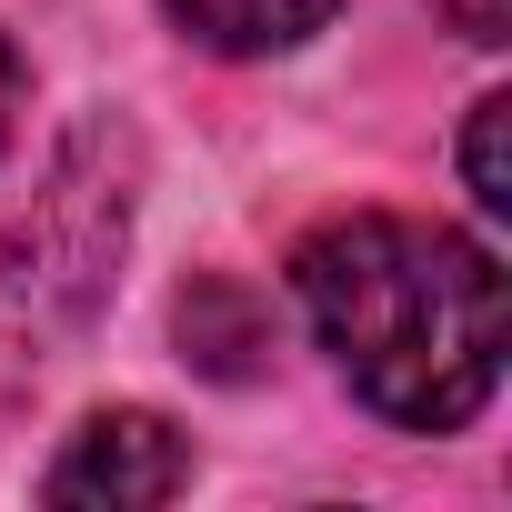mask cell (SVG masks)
<instances>
[{
  "mask_svg": "<svg viewBox=\"0 0 512 512\" xmlns=\"http://www.w3.org/2000/svg\"><path fill=\"white\" fill-rule=\"evenodd\" d=\"M181 482H191V442L161 412H91L41 492L51 502H101V512H141V502H171Z\"/></svg>",
  "mask_w": 512,
  "mask_h": 512,
  "instance_id": "7a4b0ae2",
  "label": "cell"
},
{
  "mask_svg": "<svg viewBox=\"0 0 512 512\" xmlns=\"http://www.w3.org/2000/svg\"><path fill=\"white\" fill-rule=\"evenodd\" d=\"M292 282H302L322 352L342 362V382L382 422L462 432L492 402L502 342H512V292H502V262L482 241H462L442 221L352 211V221L302 241Z\"/></svg>",
  "mask_w": 512,
  "mask_h": 512,
  "instance_id": "6da1fadb",
  "label": "cell"
},
{
  "mask_svg": "<svg viewBox=\"0 0 512 512\" xmlns=\"http://www.w3.org/2000/svg\"><path fill=\"white\" fill-rule=\"evenodd\" d=\"M442 11H452L462 41H502V31H512V0H442Z\"/></svg>",
  "mask_w": 512,
  "mask_h": 512,
  "instance_id": "8992f818",
  "label": "cell"
},
{
  "mask_svg": "<svg viewBox=\"0 0 512 512\" xmlns=\"http://www.w3.org/2000/svg\"><path fill=\"white\" fill-rule=\"evenodd\" d=\"M21 111H31V71H21V51H11V31H0V151L21 141Z\"/></svg>",
  "mask_w": 512,
  "mask_h": 512,
  "instance_id": "5b68a950",
  "label": "cell"
},
{
  "mask_svg": "<svg viewBox=\"0 0 512 512\" xmlns=\"http://www.w3.org/2000/svg\"><path fill=\"white\" fill-rule=\"evenodd\" d=\"M342 0H171V21L201 41V51H231V61H272V51H302Z\"/></svg>",
  "mask_w": 512,
  "mask_h": 512,
  "instance_id": "3957f363",
  "label": "cell"
},
{
  "mask_svg": "<svg viewBox=\"0 0 512 512\" xmlns=\"http://www.w3.org/2000/svg\"><path fill=\"white\" fill-rule=\"evenodd\" d=\"M502 131H512V101L492 91V101H472V131H462V171H472V201L502 221L512 211V151H502Z\"/></svg>",
  "mask_w": 512,
  "mask_h": 512,
  "instance_id": "277c9868",
  "label": "cell"
}]
</instances>
